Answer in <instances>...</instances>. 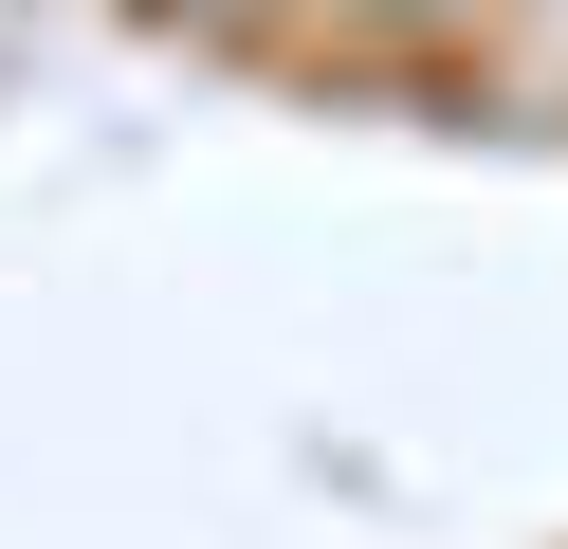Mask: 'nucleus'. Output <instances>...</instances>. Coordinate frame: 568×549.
I'll use <instances>...</instances> for the list:
<instances>
[{"label":"nucleus","mask_w":568,"mask_h":549,"mask_svg":"<svg viewBox=\"0 0 568 549\" xmlns=\"http://www.w3.org/2000/svg\"><path fill=\"white\" fill-rule=\"evenodd\" d=\"M385 19H440V0H385Z\"/></svg>","instance_id":"obj_1"}]
</instances>
